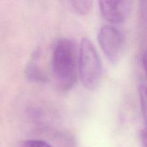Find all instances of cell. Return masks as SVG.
Here are the masks:
<instances>
[{"label":"cell","instance_id":"cell-1","mask_svg":"<svg viewBox=\"0 0 147 147\" xmlns=\"http://www.w3.org/2000/svg\"><path fill=\"white\" fill-rule=\"evenodd\" d=\"M79 51L72 39L63 37L56 43L52 57L53 76L62 90H67L75 86L78 78Z\"/></svg>","mask_w":147,"mask_h":147},{"label":"cell","instance_id":"cell-2","mask_svg":"<svg viewBox=\"0 0 147 147\" xmlns=\"http://www.w3.org/2000/svg\"><path fill=\"white\" fill-rule=\"evenodd\" d=\"M78 70L83 86L94 90L100 86L103 77V67L100 56L93 43L83 38L79 48Z\"/></svg>","mask_w":147,"mask_h":147},{"label":"cell","instance_id":"cell-3","mask_svg":"<svg viewBox=\"0 0 147 147\" xmlns=\"http://www.w3.org/2000/svg\"><path fill=\"white\" fill-rule=\"evenodd\" d=\"M98 40L100 48L108 60L116 64L123 53L125 46L124 34L118 27L105 25L100 29Z\"/></svg>","mask_w":147,"mask_h":147},{"label":"cell","instance_id":"cell-4","mask_svg":"<svg viewBox=\"0 0 147 147\" xmlns=\"http://www.w3.org/2000/svg\"><path fill=\"white\" fill-rule=\"evenodd\" d=\"M130 1H100L99 8L105 20L111 24H121L130 12Z\"/></svg>","mask_w":147,"mask_h":147},{"label":"cell","instance_id":"cell-5","mask_svg":"<svg viewBox=\"0 0 147 147\" xmlns=\"http://www.w3.org/2000/svg\"><path fill=\"white\" fill-rule=\"evenodd\" d=\"M39 60H40V51L36 50L33 53L32 56L27 64L26 76L27 78L32 81L42 83L47 80V76L40 66H39Z\"/></svg>","mask_w":147,"mask_h":147},{"label":"cell","instance_id":"cell-6","mask_svg":"<svg viewBox=\"0 0 147 147\" xmlns=\"http://www.w3.org/2000/svg\"><path fill=\"white\" fill-rule=\"evenodd\" d=\"M70 4L75 12L80 15H86L88 14L93 7V1L88 0L72 1H70Z\"/></svg>","mask_w":147,"mask_h":147},{"label":"cell","instance_id":"cell-7","mask_svg":"<svg viewBox=\"0 0 147 147\" xmlns=\"http://www.w3.org/2000/svg\"><path fill=\"white\" fill-rule=\"evenodd\" d=\"M139 93L142 114H143L144 119L145 123L147 126V86H141L139 89Z\"/></svg>","mask_w":147,"mask_h":147},{"label":"cell","instance_id":"cell-8","mask_svg":"<svg viewBox=\"0 0 147 147\" xmlns=\"http://www.w3.org/2000/svg\"><path fill=\"white\" fill-rule=\"evenodd\" d=\"M23 147H51L45 142L41 140H28L23 144Z\"/></svg>","mask_w":147,"mask_h":147},{"label":"cell","instance_id":"cell-9","mask_svg":"<svg viewBox=\"0 0 147 147\" xmlns=\"http://www.w3.org/2000/svg\"><path fill=\"white\" fill-rule=\"evenodd\" d=\"M141 138L144 147H147V127L144 129L141 132Z\"/></svg>","mask_w":147,"mask_h":147},{"label":"cell","instance_id":"cell-10","mask_svg":"<svg viewBox=\"0 0 147 147\" xmlns=\"http://www.w3.org/2000/svg\"><path fill=\"white\" fill-rule=\"evenodd\" d=\"M142 61H143V65L144 67V70L147 74V50L144 53L143 57H142Z\"/></svg>","mask_w":147,"mask_h":147}]
</instances>
